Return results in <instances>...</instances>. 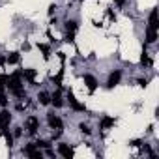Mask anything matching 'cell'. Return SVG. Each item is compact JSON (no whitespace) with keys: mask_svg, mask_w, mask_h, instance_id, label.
<instances>
[{"mask_svg":"<svg viewBox=\"0 0 159 159\" xmlns=\"http://www.w3.org/2000/svg\"><path fill=\"white\" fill-rule=\"evenodd\" d=\"M8 88H10V92L13 94V96H17V98H25V88H23V84H21V73L17 71V73H13L11 77H8Z\"/></svg>","mask_w":159,"mask_h":159,"instance_id":"6da1fadb","label":"cell"},{"mask_svg":"<svg viewBox=\"0 0 159 159\" xmlns=\"http://www.w3.org/2000/svg\"><path fill=\"white\" fill-rule=\"evenodd\" d=\"M25 153L30 155L32 159H41V157H43L41 152H39V148L36 146V142H34V144H26V146H25Z\"/></svg>","mask_w":159,"mask_h":159,"instance_id":"7a4b0ae2","label":"cell"},{"mask_svg":"<svg viewBox=\"0 0 159 159\" xmlns=\"http://www.w3.org/2000/svg\"><path fill=\"white\" fill-rule=\"evenodd\" d=\"M120 79H122V73L120 71H112L109 75V81H107V88H114L118 83H120Z\"/></svg>","mask_w":159,"mask_h":159,"instance_id":"3957f363","label":"cell"},{"mask_svg":"<svg viewBox=\"0 0 159 159\" xmlns=\"http://www.w3.org/2000/svg\"><path fill=\"white\" fill-rule=\"evenodd\" d=\"M58 153H60L62 157H66V159H71V157L75 155V153H73V148H69V146H67V144H64V142H62V144H58Z\"/></svg>","mask_w":159,"mask_h":159,"instance_id":"277c9868","label":"cell"},{"mask_svg":"<svg viewBox=\"0 0 159 159\" xmlns=\"http://www.w3.org/2000/svg\"><path fill=\"white\" fill-rule=\"evenodd\" d=\"M10 122H11V114L8 111H2V112H0V129L6 131V127L10 125Z\"/></svg>","mask_w":159,"mask_h":159,"instance_id":"5b68a950","label":"cell"},{"mask_svg":"<svg viewBox=\"0 0 159 159\" xmlns=\"http://www.w3.org/2000/svg\"><path fill=\"white\" fill-rule=\"evenodd\" d=\"M47 122H49V125H51L52 129H62V127H64L62 120H60L58 116H54V114H47Z\"/></svg>","mask_w":159,"mask_h":159,"instance_id":"8992f818","label":"cell"},{"mask_svg":"<svg viewBox=\"0 0 159 159\" xmlns=\"http://www.w3.org/2000/svg\"><path fill=\"white\" fill-rule=\"evenodd\" d=\"M67 99H69V105H71V109H73V111H86V107H84V105H81V103L75 99L73 92H67Z\"/></svg>","mask_w":159,"mask_h":159,"instance_id":"52a82bcc","label":"cell"},{"mask_svg":"<svg viewBox=\"0 0 159 159\" xmlns=\"http://www.w3.org/2000/svg\"><path fill=\"white\" fill-rule=\"evenodd\" d=\"M26 127H28V133L30 135H34V133H38V129H39V122H38V118H28L26 120Z\"/></svg>","mask_w":159,"mask_h":159,"instance_id":"ba28073f","label":"cell"},{"mask_svg":"<svg viewBox=\"0 0 159 159\" xmlns=\"http://www.w3.org/2000/svg\"><path fill=\"white\" fill-rule=\"evenodd\" d=\"M148 23H150V26H148V28H153V30H157V26H159L157 10H152V11H150V19H148Z\"/></svg>","mask_w":159,"mask_h":159,"instance_id":"9c48e42d","label":"cell"},{"mask_svg":"<svg viewBox=\"0 0 159 159\" xmlns=\"http://www.w3.org/2000/svg\"><path fill=\"white\" fill-rule=\"evenodd\" d=\"M84 84H86V88H88L90 92H94V90L98 88V81H96L92 75H84Z\"/></svg>","mask_w":159,"mask_h":159,"instance_id":"30bf717a","label":"cell"},{"mask_svg":"<svg viewBox=\"0 0 159 159\" xmlns=\"http://www.w3.org/2000/svg\"><path fill=\"white\" fill-rule=\"evenodd\" d=\"M155 39H157V30L148 28V30H146V41H148V43H155Z\"/></svg>","mask_w":159,"mask_h":159,"instance_id":"8fae6325","label":"cell"},{"mask_svg":"<svg viewBox=\"0 0 159 159\" xmlns=\"http://www.w3.org/2000/svg\"><path fill=\"white\" fill-rule=\"evenodd\" d=\"M112 125H114V118H111V116H105V118L101 120V124H99L101 129H109V127H112Z\"/></svg>","mask_w":159,"mask_h":159,"instance_id":"7c38bea8","label":"cell"},{"mask_svg":"<svg viewBox=\"0 0 159 159\" xmlns=\"http://www.w3.org/2000/svg\"><path fill=\"white\" fill-rule=\"evenodd\" d=\"M21 75L26 79V81H30V83H34V79H36V71H34V69H25Z\"/></svg>","mask_w":159,"mask_h":159,"instance_id":"4fadbf2b","label":"cell"},{"mask_svg":"<svg viewBox=\"0 0 159 159\" xmlns=\"http://www.w3.org/2000/svg\"><path fill=\"white\" fill-rule=\"evenodd\" d=\"M19 60H21L19 52H11V54H8V58H6L8 64H19Z\"/></svg>","mask_w":159,"mask_h":159,"instance_id":"5bb4252c","label":"cell"},{"mask_svg":"<svg viewBox=\"0 0 159 159\" xmlns=\"http://www.w3.org/2000/svg\"><path fill=\"white\" fill-rule=\"evenodd\" d=\"M38 99H39V103H41V105H49V103H51V96H49L47 92H41Z\"/></svg>","mask_w":159,"mask_h":159,"instance_id":"9a60e30c","label":"cell"},{"mask_svg":"<svg viewBox=\"0 0 159 159\" xmlns=\"http://www.w3.org/2000/svg\"><path fill=\"white\" fill-rule=\"evenodd\" d=\"M51 101L54 103V107H62L64 103H62V96H60V92H54V96L51 98Z\"/></svg>","mask_w":159,"mask_h":159,"instance_id":"2e32d148","label":"cell"},{"mask_svg":"<svg viewBox=\"0 0 159 159\" xmlns=\"http://www.w3.org/2000/svg\"><path fill=\"white\" fill-rule=\"evenodd\" d=\"M140 64H142V66H150V64H152V60H150V56H148L146 49H144V51H142V54H140Z\"/></svg>","mask_w":159,"mask_h":159,"instance_id":"e0dca14e","label":"cell"},{"mask_svg":"<svg viewBox=\"0 0 159 159\" xmlns=\"http://www.w3.org/2000/svg\"><path fill=\"white\" fill-rule=\"evenodd\" d=\"M66 30L71 32V34H75V32H77V23H75V21H67V23H66Z\"/></svg>","mask_w":159,"mask_h":159,"instance_id":"ac0fdd59","label":"cell"},{"mask_svg":"<svg viewBox=\"0 0 159 159\" xmlns=\"http://www.w3.org/2000/svg\"><path fill=\"white\" fill-rule=\"evenodd\" d=\"M38 49H39V51L43 52V58H49V47H47V45L39 43V45H38Z\"/></svg>","mask_w":159,"mask_h":159,"instance_id":"d6986e66","label":"cell"},{"mask_svg":"<svg viewBox=\"0 0 159 159\" xmlns=\"http://www.w3.org/2000/svg\"><path fill=\"white\" fill-rule=\"evenodd\" d=\"M62 77H64V69H60V73H58V75H56V77L52 79L56 86H60V83H62Z\"/></svg>","mask_w":159,"mask_h":159,"instance_id":"ffe728a7","label":"cell"},{"mask_svg":"<svg viewBox=\"0 0 159 159\" xmlns=\"http://www.w3.org/2000/svg\"><path fill=\"white\" fill-rule=\"evenodd\" d=\"M8 81V77L6 75H0V94H4V84Z\"/></svg>","mask_w":159,"mask_h":159,"instance_id":"44dd1931","label":"cell"},{"mask_svg":"<svg viewBox=\"0 0 159 159\" xmlns=\"http://www.w3.org/2000/svg\"><path fill=\"white\" fill-rule=\"evenodd\" d=\"M4 137H6V144H8V146L11 148V146H13V137H11V135H10L8 131H4Z\"/></svg>","mask_w":159,"mask_h":159,"instance_id":"7402d4cb","label":"cell"},{"mask_svg":"<svg viewBox=\"0 0 159 159\" xmlns=\"http://www.w3.org/2000/svg\"><path fill=\"white\" fill-rule=\"evenodd\" d=\"M36 146H38V148H49L51 144H49V142H45V140H38V142H36Z\"/></svg>","mask_w":159,"mask_h":159,"instance_id":"603a6c76","label":"cell"},{"mask_svg":"<svg viewBox=\"0 0 159 159\" xmlns=\"http://www.w3.org/2000/svg\"><path fill=\"white\" fill-rule=\"evenodd\" d=\"M0 105H2V107L8 105V98H6V94H0Z\"/></svg>","mask_w":159,"mask_h":159,"instance_id":"cb8c5ba5","label":"cell"},{"mask_svg":"<svg viewBox=\"0 0 159 159\" xmlns=\"http://www.w3.org/2000/svg\"><path fill=\"white\" fill-rule=\"evenodd\" d=\"M79 129H81L83 133H86V135H90V127H88V125H84V124H81V125H79Z\"/></svg>","mask_w":159,"mask_h":159,"instance_id":"d4e9b609","label":"cell"},{"mask_svg":"<svg viewBox=\"0 0 159 159\" xmlns=\"http://www.w3.org/2000/svg\"><path fill=\"white\" fill-rule=\"evenodd\" d=\"M66 41H67V43H73V41H75V34L67 32V36H66Z\"/></svg>","mask_w":159,"mask_h":159,"instance_id":"484cf974","label":"cell"},{"mask_svg":"<svg viewBox=\"0 0 159 159\" xmlns=\"http://www.w3.org/2000/svg\"><path fill=\"white\" fill-rule=\"evenodd\" d=\"M139 84H140L142 88H146V84H148V81H146V79H140V81H139Z\"/></svg>","mask_w":159,"mask_h":159,"instance_id":"4316f807","label":"cell"},{"mask_svg":"<svg viewBox=\"0 0 159 159\" xmlns=\"http://www.w3.org/2000/svg\"><path fill=\"white\" fill-rule=\"evenodd\" d=\"M56 11V6H49V15H52Z\"/></svg>","mask_w":159,"mask_h":159,"instance_id":"83f0119b","label":"cell"},{"mask_svg":"<svg viewBox=\"0 0 159 159\" xmlns=\"http://www.w3.org/2000/svg\"><path fill=\"white\" fill-rule=\"evenodd\" d=\"M23 51H30V43H23Z\"/></svg>","mask_w":159,"mask_h":159,"instance_id":"f1b7e54d","label":"cell"},{"mask_svg":"<svg viewBox=\"0 0 159 159\" xmlns=\"http://www.w3.org/2000/svg\"><path fill=\"white\" fill-rule=\"evenodd\" d=\"M107 15H109L111 19H114V13H112V10H107Z\"/></svg>","mask_w":159,"mask_h":159,"instance_id":"f546056e","label":"cell"},{"mask_svg":"<svg viewBox=\"0 0 159 159\" xmlns=\"http://www.w3.org/2000/svg\"><path fill=\"white\" fill-rule=\"evenodd\" d=\"M124 2H125V0H116V4H118V6H122Z\"/></svg>","mask_w":159,"mask_h":159,"instance_id":"4dcf8cb0","label":"cell"}]
</instances>
